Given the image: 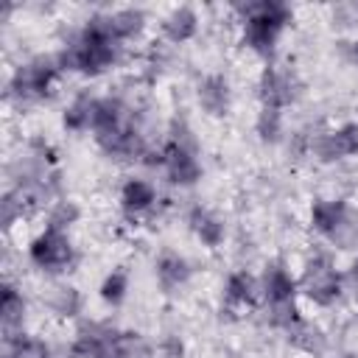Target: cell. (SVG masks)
I'll use <instances>...</instances> for the list:
<instances>
[{
	"mask_svg": "<svg viewBox=\"0 0 358 358\" xmlns=\"http://www.w3.org/2000/svg\"><path fill=\"white\" fill-rule=\"evenodd\" d=\"M296 282H299V296H305L316 308L338 305L347 291V277L327 252H313L305 260Z\"/></svg>",
	"mask_w": 358,
	"mask_h": 358,
	"instance_id": "8",
	"label": "cell"
},
{
	"mask_svg": "<svg viewBox=\"0 0 358 358\" xmlns=\"http://www.w3.org/2000/svg\"><path fill=\"white\" fill-rule=\"evenodd\" d=\"M221 296L229 310L257 308L260 305V277H255L246 268H235L227 274V280L221 285Z\"/></svg>",
	"mask_w": 358,
	"mask_h": 358,
	"instance_id": "16",
	"label": "cell"
},
{
	"mask_svg": "<svg viewBox=\"0 0 358 358\" xmlns=\"http://www.w3.org/2000/svg\"><path fill=\"white\" fill-rule=\"evenodd\" d=\"M81 218V207L73 201V199H56L50 207H48V218H45V227H56V229H64L70 232V227Z\"/></svg>",
	"mask_w": 358,
	"mask_h": 358,
	"instance_id": "26",
	"label": "cell"
},
{
	"mask_svg": "<svg viewBox=\"0 0 358 358\" xmlns=\"http://www.w3.org/2000/svg\"><path fill=\"white\" fill-rule=\"evenodd\" d=\"M185 221H187V229L193 232V238H196L204 249H218V246H224V241H227V224H224V218H221L215 210H210V207H204V204H193V207L187 210Z\"/></svg>",
	"mask_w": 358,
	"mask_h": 358,
	"instance_id": "17",
	"label": "cell"
},
{
	"mask_svg": "<svg viewBox=\"0 0 358 358\" xmlns=\"http://www.w3.org/2000/svg\"><path fill=\"white\" fill-rule=\"evenodd\" d=\"M235 14L241 22V45L271 62L282 34L294 22V8L282 0H246L235 6Z\"/></svg>",
	"mask_w": 358,
	"mask_h": 358,
	"instance_id": "1",
	"label": "cell"
},
{
	"mask_svg": "<svg viewBox=\"0 0 358 358\" xmlns=\"http://www.w3.org/2000/svg\"><path fill=\"white\" fill-rule=\"evenodd\" d=\"M308 151L324 165L358 157V120H344L338 126L319 131L316 137H310Z\"/></svg>",
	"mask_w": 358,
	"mask_h": 358,
	"instance_id": "12",
	"label": "cell"
},
{
	"mask_svg": "<svg viewBox=\"0 0 358 358\" xmlns=\"http://www.w3.org/2000/svg\"><path fill=\"white\" fill-rule=\"evenodd\" d=\"M347 59H350L352 64H358V36H352V39L347 42Z\"/></svg>",
	"mask_w": 358,
	"mask_h": 358,
	"instance_id": "30",
	"label": "cell"
},
{
	"mask_svg": "<svg viewBox=\"0 0 358 358\" xmlns=\"http://www.w3.org/2000/svg\"><path fill=\"white\" fill-rule=\"evenodd\" d=\"M50 344L36 333H14L3 336V358H50Z\"/></svg>",
	"mask_w": 358,
	"mask_h": 358,
	"instance_id": "21",
	"label": "cell"
},
{
	"mask_svg": "<svg viewBox=\"0 0 358 358\" xmlns=\"http://www.w3.org/2000/svg\"><path fill=\"white\" fill-rule=\"evenodd\" d=\"M59 78H62V67L56 62V53L31 56L11 70V76L6 81V98L17 106L42 103V101L53 98Z\"/></svg>",
	"mask_w": 358,
	"mask_h": 358,
	"instance_id": "5",
	"label": "cell"
},
{
	"mask_svg": "<svg viewBox=\"0 0 358 358\" xmlns=\"http://www.w3.org/2000/svg\"><path fill=\"white\" fill-rule=\"evenodd\" d=\"M106 39H112L115 45H126L143 36L145 25H148V14L140 6H120V8H106V11H95L87 17Z\"/></svg>",
	"mask_w": 358,
	"mask_h": 358,
	"instance_id": "11",
	"label": "cell"
},
{
	"mask_svg": "<svg viewBox=\"0 0 358 358\" xmlns=\"http://www.w3.org/2000/svg\"><path fill=\"white\" fill-rule=\"evenodd\" d=\"M129 288H131L129 271L123 266H117V268H112V271L103 274V280L98 285V296H101V302L106 308H120L126 302V296H129Z\"/></svg>",
	"mask_w": 358,
	"mask_h": 358,
	"instance_id": "24",
	"label": "cell"
},
{
	"mask_svg": "<svg viewBox=\"0 0 358 358\" xmlns=\"http://www.w3.org/2000/svg\"><path fill=\"white\" fill-rule=\"evenodd\" d=\"M25 313H28L25 294L11 280H6L0 285V324H3V336L20 333L22 324H25Z\"/></svg>",
	"mask_w": 358,
	"mask_h": 358,
	"instance_id": "20",
	"label": "cell"
},
{
	"mask_svg": "<svg viewBox=\"0 0 358 358\" xmlns=\"http://www.w3.org/2000/svg\"><path fill=\"white\" fill-rule=\"evenodd\" d=\"M299 98H302L299 76L291 67H285V64L266 62V67L257 73V101H260V106L285 112Z\"/></svg>",
	"mask_w": 358,
	"mask_h": 358,
	"instance_id": "10",
	"label": "cell"
},
{
	"mask_svg": "<svg viewBox=\"0 0 358 358\" xmlns=\"http://www.w3.org/2000/svg\"><path fill=\"white\" fill-rule=\"evenodd\" d=\"M159 171L173 187H193L204 176L199 159V140L185 117H173L168 126V137L159 145Z\"/></svg>",
	"mask_w": 358,
	"mask_h": 358,
	"instance_id": "4",
	"label": "cell"
},
{
	"mask_svg": "<svg viewBox=\"0 0 358 358\" xmlns=\"http://www.w3.org/2000/svg\"><path fill=\"white\" fill-rule=\"evenodd\" d=\"M28 260L42 274H64L76 263V246L70 232L42 227L28 243Z\"/></svg>",
	"mask_w": 358,
	"mask_h": 358,
	"instance_id": "9",
	"label": "cell"
},
{
	"mask_svg": "<svg viewBox=\"0 0 358 358\" xmlns=\"http://www.w3.org/2000/svg\"><path fill=\"white\" fill-rule=\"evenodd\" d=\"M196 103L207 117H227L232 109V84L227 78V73L210 70L196 81Z\"/></svg>",
	"mask_w": 358,
	"mask_h": 358,
	"instance_id": "14",
	"label": "cell"
},
{
	"mask_svg": "<svg viewBox=\"0 0 358 358\" xmlns=\"http://www.w3.org/2000/svg\"><path fill=\"white\" fill-rule=\"evenodd\" d=\"M344 277H347V288L352 291V296H355V302H358V255L350 260V266H347Z\"/></svg>",
	"mask_w": 358,
	"mask_h": 358,
	"instance_id": "29",
	"label": "cell"
},
{
	"mask_svg": "<svg viewBox=\"0 0 358 358\" xmlns=\"http://www.w3.org/2000/svg\"><path fill=\"white\" fill-rule=\"evenodd\" d=\"M299 282L282 260H268L260 274V305L274 327L294 330L299 324Z\"/></svg>",
	"mask_w": 358,
	"mask_h": 358,
	"instance_id": "6",
	"label": "cell"
},
{
	"mask_svg": "<svg viewBox=\"0 0 358 358\" xmlns=\"http://www.w3.org/2000/svg\"><path fill=\"white\" fill-rule=\"evenodd\" d=\"M255 134L266 145H277L285 140V112L260 106L255 115Z\"/></svg>",
	"mask_w": 358,
	"mask_h": 358,
	"instance_id": "25",
	"label": "cell"
},
{
	"mask_svg": "<svg viewBox=\"0 0 358 358\" xmlns=\"http://www.w3.org/2000/svg\"><path fill=\"white\" fill-rule=\"evenodd\" d=\"M338 20V25H355L358 22V3H344L333 8V22Z\"/></svg>",
	"mask_w": 358,
	"mask_h": 358,
	"instance_id": "28",
	"label": "cell"
},
{
	"mask_svg": "<svg viewBox=\"0 0 358 358\" xmlns=\"http://www.w3.org/2000/svg\"><path fill=\"white\" fill-rule=\"evenodd\" d=\"M92 92H78L62 112V126L64 131H73V134H81V131H90V120H92Z\"/></svg>",
	"mask_w": 358,
	"mask_h": 358,
	"instance_id": "23",
	"label": "cell"
},
{
	"mask_svg": "<svg viewBox=\"0 0 358 358\" xmlns=\"http://www.w3.org/2000/svg\"><path fill=\"white\" fill-rule=\"evenodd\" d=\"M70 358H143L148 355L137 330H123L109 322H81L67 347Z\"/></svg>",
	"mask_w": 358,
	"mask_h": 358,
	"instance_id": "3",
	"label": "cell"
},
{
	"mask_svg": "<svg viewBox=\"0 0 358 358\" xmlns=\"http://www.w3.org/2000/svg\"><path fill=\"white\" fill-rule=\"evenodd\" d=\"M117 201H120V210L123 215L129 218H140L145 213H151L159 201V193H157V185L143 179V176H129L123 185H120V193H117Z\"/></svg>",
	"mask_w": 358,
	"mask_h": 358,
	"instance_id": "18",
	"label": "cell"
},
{
	"mask_svg": "<svg viewBox=\"0 0 358 358\" xmlns=\"http://www.w3.org/2000/svg\"><path fill=\"white\" fill-rule=\"evenodd\" d=\"M120 56H123V48L115 45L112 39H106L103 34H98L87 20L56 50V62H59L62 73H78L84 78H98V76L115 70Z\"/></svg>",
	"mask_w": 358,
	"mask_h": 358,
	"instance_id": "2",
	"label": "cell"
},
{
	"mask_svg": "<svg viewBox=\"0 0 358 358\" xmlns=\"http://www.w3.org/2000/svg\"><path fill=\"white\" fill-rule=\"evenodd\" d=\"M0 210H3V227L6 229H11L25 213H28V207H25V201L8 187L6 193H3V199H0Z\"/></svg>",
	"mask_w": 358,
	"mask_h": 358,
	"instance_id": "27",
	"label": "cell"
},
{
	"mask_svg": "<svg viewBox=\"0 0 358 358\" xmlns=\"http://www.w3.org/2000/svg\"><path fill=\"white\" fill-rule=\"evenodd\" d=\"M193 277V263L176 252V249H162L154 260V280L162 294H179Z\"/></svg>",
	"mask_w": 358,
	"mask_h": 358,
	"instance_id": "15",
	"label": "cell"
},
{
	"mask_svg": "<svg viewBox=\"0 0 358 358\" xmlns=\"http://www.w3.org/2000/svg\"><path fill=\"white\" fill-rule=\"evenodd\" d=\"M48 308L59 319H76L84 310V294L70 282H59L48 294Z\"/></svg>",
	"mask_w": 358,
	"mask_h": 358,
	"instance_id": "22",
	"label": "cell"
},
{
	"mask_svg": "<svg viewBox=\"0 0 358 358\" xmlns=\"http://www.w3.org/2000/svg\"><path fill=\"white\" fill-rule=\"evenodd\" d=\"M308 224L330 246L358 249V210L347 199H313L308 210Z\"/></svg>",
	"mask_w": 358,
	"mask_h": 358,
	"instance_id": "7",
	"label": "cell"
},
{
	"mask_svg": "<svg viewBox=\"0 0 358 358\" xmlns=\"http://www.w3.org/2000/svg\"><path fill=\"white\" fill-rule=\"evenodd\" d=\"M199 25H201V20L193 6H173L159 22V34L171 45H185V42L196 39Z\"/></svg>",
	"mask_w": 358,
	"mask_h": 358,
	"instance_id": "19",
	"label": "cell"
},
{
	"mask_svg": "<svg viewBox=\"0 0 358 358\" xmlns=\"http://www.w3.org/2000/svg\"><path fill=\"white\" fill-rule=\"evenodd\" d=\"M92 140H95V145L101 148L103 157L117 159V162L143 159L145 151H148L145 134H143L140 123L134 120V115H131L123 126H117V129H112V131H106V134H98V137H92Z\"/></svg>",
	"mask_w": 358,
	"mask_h": 358,
	"instance_id": "13",
	"label": "cell"
}]
</instances>
